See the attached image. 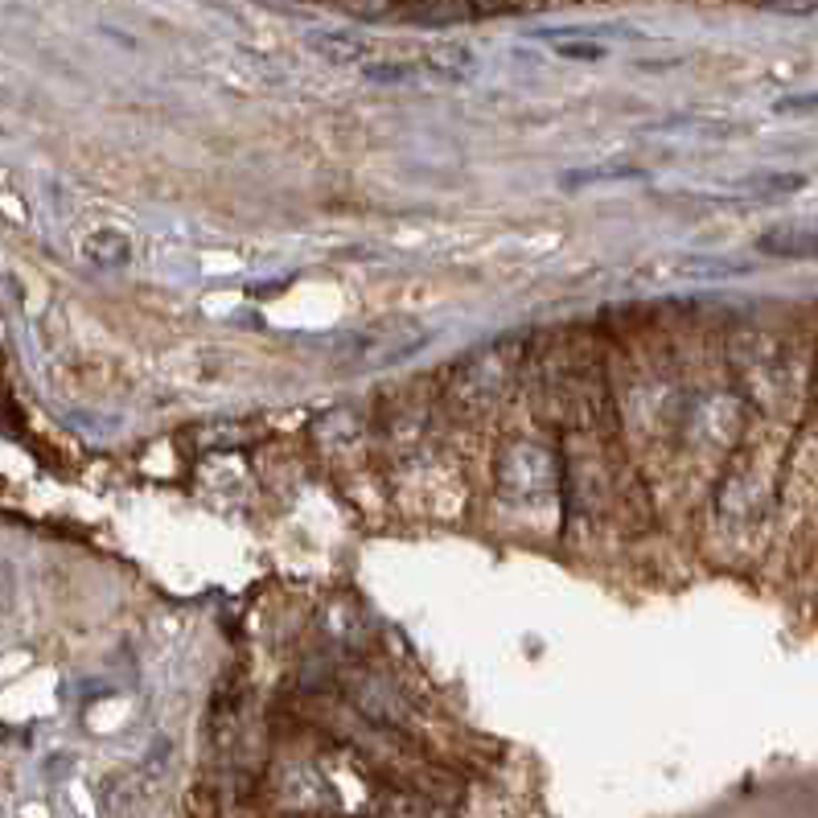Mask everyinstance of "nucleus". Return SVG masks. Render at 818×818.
Listing matches in <instances>:
<instances>
[{
    "mask_svg": "<svg viewBox=\"0 0 818 818\" xmlns=\"http://www.w3.org/2000/svg\"><path fill=\"white\" fill-rule=\"evenodd\" d=\"M757 251L774 260H818V231L810 226H769L757 239Z\"/></svg>",
    "mask_w": 818,
    "mask_h": 818,
    "instance_id": "f257e3e1",
    "label": "nucleus"
},
{
    "mask_svg": "<svg viewBox=\"0 0 818 818\" xmlns=\"http://www.w3.org/2000/svg\"><path fill=\"white\" fill-rule=\"evenodd\" d=\"M79 255H83L91 267H124L132 260V243H128L124 231H91V235L79 243Z\"/></svg>",
    "mask_w": 818,
    "mask_h": 818,
    "instance_id": "f03ea898",
    "label": "nucleus"
},
{
    "mask_svg": "<svg viewBox=\"0 0 818 818\" xmlns=\"http://www.w3.org/2000/svg\"><path fill=\"white\" fill-rule=\"evenodd\" d=\"M642 132H695V137H736L740 124L733 120H720V115H666V120H650Z\"/></svg>",
    "mask_w": 818,
    "mask_h": 818,
    "instance_id": "7ed1b4c3",
    "label": "nucleus"
},
{
    "mask_svg": "<svg viewBox=\"0 0 818 818\" xmlns=\"http://www.w3.org/2000/svg\"><path fill=\"white\" fill-rule=\"evenodd\" d=\"M309 46L330 58V62H337V67H358V62L371 58V42H362L354 33H309Z\"/></svg>",
    "mask_w": 818,
    "mask_h": 818,
    "instance_id": "20e7f679",
    "label": "nucleus"
},
{
    "mask_svg": "<svg viewBox=\"0 0 818 818\" xmlns=\"http://www.w3.org/2000/svg\"><path fill=\"white\" fill-rule=\"evenodd\" d=\"M802 185H806L802 173H753L745 181V190L753 198H786V194H798Z\"/></svg>",
    "mask_w": 818,
    "mask_h": 818,
    "instance_id": "39448f33",
    "label": "nucleus"
},
{
    "mask_svg": "<svg viewBox=\"0 0 818 818\" xmlns=\"http://www.w3.org/2000/svg\"><path fill=\"white\" fill-rule=\"evenodd\" d=\"M736 272H745V267L733 264V260H704V255L683 260V276L691 280H720V276H736Z\"/></svg>",
    "mask_w": 818,
    "mask_h": 818,
    "instance_id": "423d86ee",
    "label": "nucleus"
},
{
    "mask_svg": "<svg viewBox=\"0 0 818 818\" xmlns=\"http://www.w3.org/2000/svg\"><path fill=\"white\" fill-rule=\"evenodd\" d=\"M646 173L642 169H584V173H568L564 185H600V181H642Z\"/></svg>",
    "mask_w": 818,
    "mask_h": 818,
    "instance_id": "0eeeda50",
    "label": "nucleus"
},
{
    "mask_svg": "<svg viewBox=\"0 0 818 818\" xmlns=\"http://www.w3.org/2000/svg\"><path fill=\"white\" fill-rule=\"evenodd\" d=\"M555 54L576 58V62H597V58H605V46H597V42H555Z\"/></svg>",
    "mask_w": 818,
    "mask_h": 818,
    "instance_id": "6e6552de",
    "label": "nucleus"
},
{
    "mask_svg": "<svg viewBox=\"0 0 818 818\" xmlns=\"http://www.w3.org/2000/svg\"><path fill=\"white\" fill-rule=\"evenodd\" d=\"M781 115H798V111H818V95H790L777 103Z\"/></svg>",
    "mask_w": 818,
    "mask_h": 818,
    "instance_id": "1a4fd4ad",
    "label": "nucleus"
}]
</instances>
